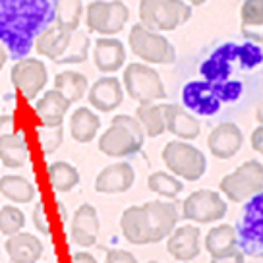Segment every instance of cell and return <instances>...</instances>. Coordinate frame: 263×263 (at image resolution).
I'll use <instances>...</instances> for the list:
<instances>
[{
    "label": "cell",
    "mask_w": 263,
    "mask_h": 263,
    "mask_svg": "<svg viewBox=\"0 0 263 263\" xmlns=\"http://www.w3.org/2000/svg\"><path fill=\"white\" fill-rule=\"evenodd\" d=\"M25 224V215L16 205H4L0 209V232L4 236H14L22 232Z\"/></svg>",
    "instance_id": "cell-34"
},
{
    "label": "cell",
    "mask_w": 263,
    "mask_h": 263,
    "mask_svg": "<svg viewBox=\"0 0 263 263\" xmlns=\"http://www.w3.org/2000/svg\"><path fill=\"white\" fill-rule=\"evenodd\" d=\"M124 87L140 105H151L159 99H166V89L159 72L140 62L128 64L124 70Z\"/></svg>",
    "instance_id": "cell-9"
},
{
    "label": "cell",
    "mask_w": 263,
    "mask_h": 263,
    "mask_svg": "<svg viewBox=\"0 0 263 263\" xmlns=\"http://www.w3.org/2000/svg\"><path fill=\"white\" fill-rule=\"evenodd\" d=\"M143 138H145V130L138 118L128 115H116L110 128L99 138V149L101 153L115 159L132 157L141 149Z\"/></svg>",
    "instance_id": "cell-4"
},
{
    "label": "cell",
    "mask_w": 263,
    "mask_h": 263,
    "mask_svg": "<svg viewBox=\"0 0 263 263\" xmlns=\"http://www.w3.org/2000/svg\"><path fill=\"white\" fill-rule=\"evenodd\" d=\"M229 211L227 201L213 190H197L190 194L182 203V219L199 224L221 221Z\"/></svg>",
    "instance_id": "cell-13"
},
{
    "label": "cell",
    "mask_w": 263,
    "mask_h": 263,
    "mask_svg": "<svg viewBox=\"0 0 263 263\" xmlns=\"http://www.w3.org/2000/svg\"><path fill=\"white\" fill-rule=\"evenodd\" d=\"M163 161L174 176L188 182L199 180L207 171L205 155L186 141H168L163 149Z\"/></svg>",
    "instance_id": "cell-8"
},
{
    "label": "cell",
    "mask_w": 263,
    "mask_h": 263,
    "mask_svg": "<svg viewBox=\"0 0 263 263\" xmlns=\"http://www.w3.org/2000/svg\"><path fill=\"white\" fill-rule=\"evenodd\" d=\"M244 252L242 250H234V252H230V254H224V255H219V257H211V263H244Z\"/></svg>",
    "instance_id": "cell-38"
},
{
    "label": "cell",
    "mask_w": 263,
    "mask_h": 263,
    "mask_svg": "<svg viewBox=\"0 0 263 263\" xmlns=\"http://www.w3.org/2000/svg\"><path fill=\"white\" fill-rule=\"evenodd\" d=\"M180 213L173 201H147L140 207L141 246L157 244L168 238L174 227L178 224Z\"/></svg>",
    "instance_id": "cell-6"
},
{
    "label": "cell",
    "mask_w": 263,
    "mask_h": 263,
    "mask_svg": "<svg viewBox=\"0 0 263 263\" xmlns=\"http://www.w3.org/2000/svg\"><path fill=\"white\" fill-rule=\"evenodd\" d=\"M6 252L10 261L16 263H37L43 255V244L37 236L29 232H17L6 240Z\"/></svg>",
    "instance_id": "cell-23"
},
{
    "label": "cell",
    "mask_w": 263,
    "mask_h": 263,
    "mask_svg": "<svg viewBox=\"0 0 263 263\" xmlns=\"http://www.w3.org/2000/svg\"><path fill=\"white\" fill-rule=\"evenodd\" d=\"M192 17L184 0H140L141 25L151 31H173Z\"/></svg>",
    "instance_id": "cell-7"
},
{
    "label": "cell",
    "mask_w": 263,
    "mask_h": 263,
    "mask_svg": "<svg viewBox=\"0 0 263 263\" xmlns=\"http://www.w3.org/2000/svg\"><path fill=\"white\" fill-rule=\"evenodd\" d=\"M72 263H99V261L91 254H87V252H78L72 257Z\"/></svg>",
    "instance_id": "cell-41"
},
{
    "label": "cell",
    "mask_w": 263,
    "mask_h": 263,
    "mask_svg": "<svg viewBox=\"0 0 263 263\" xmlns=\"http://www.w3.org/2000/svg\"><path fill=\"white\" fill-rule=\"evenodd\" d=\"M234 230L244 255L263 259V190L244 201Z\"/></svg>",
    "instance_id": "cell-5"
},
{
    "label": "cell",
    "mask_w": 263,
    "mask_h": 263,
    "mask_svg": "<svg viewBox=\"0 0 263 263\" xmlns=\"http://www.w3.org/2000/svg\"><path fill=\"white\" fill-rule=\"evenodd\" d=\"M163 115L166 130L182 140H196L201 132V122L176 103H164Z\"/></svg>",
    "instance_id": "cell-19"
},
{
    "label": "cell",
    "mask_w": 263,
    "mask_h": 263,
    "mask_svg": "<svg viewBox=\"0 0 263 263\" xmlns=\"http://www.w3.org/2000/svg\"><path fill=\"white\" fill-rule=\"evenodd\" d=\"M29 155L27 140L22 132H12L0 138V161L8 168L24 166Z\"/></svg>",
    "instance_id": "cell-24"
},
{
    "label": "cell",
    "mask_w": 263,
    "mask_h": 263,
    "mask_svg": "<svg viewBox=\"0 0 263 263\" xmlns=\"http://www.w3.org/2000/svg\"><path fill=\"white\" fill-rule=\"evenodd\" d=\"M57 211H58V217H60L62 221H66V217H68V213H66L64 203H60V201H57Z\"/></svg>",
    "instance_id": "cell-43"
},
{
    "label": "cell",
    "mask_w": 263,
    "mask_h": 263,
    "mask_svg": "<svg viewBox=\"0 0 263 263\" xmlns=\"http://www.w3.org/2000/svg\"><path fill=\"white\" fill-rule=\"evenodd\" d=\"M10 263H16V261H10Z\"/></svg>",
    "instance_id": "cell-47"
},
{
    "label": "cell",
    "mask_w": 263,
    "mask_h": 263,
    "mask_svg": "<svg viewBox=\"0 0 263 263\" xmlns=\"http://www.w3.org/2000/svg\"><path fill=\"white\" fill-rule=\"evenodd\" d=\"M70 236L78 246L89 248L97 242L99 236V215L97 209L91 203H83L78 207L72 221V230Z\"/></svg>",
    "instance_id": "cell-21"
},
{
    "label": "cell",
    "mask_w": 263,
    "mask_h": 263,
    "mask_svg": "<svg viewBox=\"0 0 263 263\" xmlns=\"http://www.w3.org/2000/svg\"><path fill=\"white\" fill-rule=\"evenodd\" d=\"M263 64V50L254 43H222L201 62L199 80L222 105H234L246 95Z\"/></svg>",
    "instance_id": "cell-1"
},
{
    "label": "cell",
    "mask_w": 263,
    "mask_h": 263,
    "mask_svg": "<svg viewBox=\"0 0 263 263\" xmlns=\"http://www.w3.org/2000/svg\"><path fill=\"white\" fill-rule=\"evenodd\" d=\"M136 116L140 124L143 126V130L151 138H159L161 134L166 132V124H164V115H163V105H140L136 110Z\"/></svg>",
    "instance_id": "cell-31"
},
{
    "label": "cell",
    "mask_w": 263,
    "mask_h": 263,
    "mask_svg": "<svg viewBox=\"0 0 263 263\" xmlns=\"http://www.w3.org/2000/svg\"><path fill=\"white\" fill-rule=\"evenodd\" d=\"M105 263H138V259H136V255L126 250H110Z\"/></svg>",
    "instance_id": "cell-37"
},
{
    "label": "cell",
    "mask_w": 263,
    "mask_h": 263,
    "mask_svg": "<svg viewBox=\"0 0 263 263\" xmlns=\"http://www.w3.org/2000/svg\"><path fill=\"white\" fill-rule=\"evenodd\" d=\"M147 186L153 194H159L168 199H174L178 194H182V188H184L182 180H178L173 173H163V171L151 174L147 178Z\"/></svg>",
    "instance_id": "cell-33"
},
{
    "label": "cell",
    "mask_w": 263,
    "mask_h": 263,
    "mask_svg": "<svg viewBox=\"0 0 263 263\" xmlns=\"http://www.w3.org/2000/svg\"><path fill=\"white\" fill-rule=\"evenodd\" d=\"M130 49L134 50V54H138L151 64H173L176 60V50L173 43L164 35L151 31L141 24H136L132 27Z\"/></svg>",
    "instance_id": "cell-11"
},
{
    "label": "cell",
    "mask_w": 263,
    "mask_h": 263,
    "mask_svg": "<svg viewBox=\"0 0 263 263\" xmlns=\"http://www.w3.org/2000/svg\"><path fill=\"white\" fill-rule=\"evenodd\" d=\"M47 176H49V184L52 186V190L58 194H68L80 184L78 168L74 164L66 163V161L50 163L49 168H47Z\"/></svg>",
    "instance_id": "cell-27"
},
{
    "label": "cell",
    "mask_w": 263,
    "mask_h": 263,
    "mask_svg": "<svg viewBox=\"0 0 263 263\" xmlns=\"http://www.w3.org/2000/svg\"><path fill=\"white\" fill-rule=\"evenodd\" d=\"M147 263H159V261H147Z\"/></svg>",
    "instance_id": "cell-46"
},
{
    "label": "cell",
    "mask_w": 263,
    "mask_h": 263,
    "mask_svg": "<svg viewBox=\"0 0 263 263\" xmlns=\"http://www.w3.org/2000/svg\"><path fill=\"white\" fill-rule=\"evenodd\" d=\"M87 99L93 107L101 112H110L122 105L124 101V89L120 82L112 76H105L91 85Z\"/></svg>",
    "instance_id": "cell-18"
},
{
    "label": "cell",
    "mask_w": 263,
    "mask_h": 263,
    "mask_svg": "<svg viewBox=\"0 0 263 263\" xmlns=\"http://www.w3.org/2000/svg\"><path fill=\"white\" fill-rule=\"evenodd\" d=\"M10 80L25 101H33L49 82V70L39 58H22L10 70Z\"/></svg>",
    "instance_id": "cell-14"
},
{
    "label": "cell",
    "mask_w": 263,
    "mask_h": 263,
    "mask_svg": "<svg viewBox=\"0 0 263 263\" xmlns=\"http://www.w3.org/2000/svg\"><path fill=\"white\" fill-rule=\"evenodd\" d=\"M89 37L83 31H68L57 24H50L35 39L37 52L54 64H83L89 58Z\"/></svg>",
    "instance_id": "cell-3"
},
{
    "label": "cell",
    "mask_w": 263,
    "mask_h": 263,
    "mask_svg": "<svg viewBox=\"0 0 263 263\" xmlns=\"http://www.w3.org/2000/svg\"><path fill=\"white\" fill-rule=\"evenodd\" d=\"M0 194L14 203H29L35 197V186L25 176L6 174L0 178Z\"/></svg>",
    "instance_id": "cell-29"
},
{
    "label": "cell",
    "mask_w": 263,
    "mask_h": 263,
    "mask_svg": "<svg viewBox=\"0 0 263 263\" xmlns=\"http://www.w3.org/2000/svg\"><path fill=\"white\" fill-rule=\"evenodd\" d=\"M70 101L58 89H49L41 95V99L35 103V115L39 118L41 126L57 128L64 124V116L70 108Z\"/></svg>",
    "instance_id": "cell-20"
},
{
    "label": "cell",
    "mask_w": 263,
    "mask_h": 263,
    "mask_svg": "<svg viewBox=\"0 0 263 263\" xmlns=\"http://www.w3.org/2000/svg\"><path fill=\"white\" fill-rule=\"evenodd\" d=\"M6 60H8V52H6V49H4V47H2V43H0V70L4 68Z\"/></svg>",
    "instance_id": "cell-42"
},
{
    "label": "cell",
    "mask_w": 263,
    "mask_h": 263,
    "mask_svg": "<svg viewBox=\"0 0 263 263\" xmlns=\"http://www.w3.org/2000/svg\"><path fill=\"white\" fill-rule=\"evenodd\" d=\"M37 141H39L43 155H52L64 141V128L62 126H57V128L39 126L37 128Z\"/></svg>",
    "instance_id": "cell-35"
},
{
    "label": "cell",
    "mask_w": 263,
    "mask_h": 263,
    "mask_svg": "<svg viewBox=\"0 0 263 263\" xmlns=\"http://www.w3.org/2000/svg\"><path fill=\"white\" fill-rule=\"evenodd\" d=\"M83 14L82 0H57V17L54 24L60 25L62 29L76 31L80 27Z\"/></svg>",
    "instance_id": "cell-32"
},
{
    "label": "cell",
    "mask_w": 263,
    "mask_h": 263,
    "mask_svg": "<svg viewBox=\"0 0 263 263\" xmlns=\"http://www.w3.org/2000/svg\"><path fill=\"white\" fill-rule=\"evenodd\" d=\"M136 173L130 163H115L103 168L95 178V190L99 194H122L134 186Z\"/></svg>",
    "instance_id": "cell-17"
},
{
    "label": "cell",
    "mask_w": 263,
    "mask_h": 263,
    "mask_svg": "<svg viewBox=\"0 0 263 263\" xmlns=\"http://www.w3.org/2000/svg\"><path fill=\"white\" fill-rule=\"evenodd\" d=\"M14 132V116L12 115H2L0 116V138L12 134Z\"/></svg>",
    "instance_id": "cell-40"
},
{
    "label": "cell",
    "mask_w": 263,
    "mask_h": 263,
    "mask_svg": "<svg viewBox=\"0 0 263 263\" xmlns=\"http://www.w3.org/2000/svg\"><path fill=\"white\" fill-rule=\"evenodd\" d=\"M87 78L80 72H60L54 78V89H58L70 103H76L87 91Z\"/></svg>",
    "instance_id": "cell-30"
},
{
    "label": "cell",
    "mask_w": 263,
    "mask_h": 263,
    "mask_svg": "<svg viewBox=\"0 0 263 263\" xmlns=\"http://www.w3.org/2000/svg\"><path fill=\"white\" fill-rule=\"evenodd\" d=\"M205 250L211 254V257H219V255L238 250V240H236L234 227H230V224L213 227L205 236Z\"/></svg>",
    "instance_id": "cell-26"
},
{
    "label": "cell",
    "mask_w": 263,
    "mask_h": 263,
    "mask_svg": "<svg viewBox=\"0 0 263 263\" xmlns=\"http://www.w3.org/2000/svg\"><path fill=\"white\" fill-rule=\"evenodd\" d=\"M201 230L194 224L178 227L166 240V252L178 261H194L199 255Z\"/></svg>",
    "instance_id": "cell-16"
},
{
    "label": "cell",
    "mask_w": 263,
    "mask_h": 263,
    "mask_svg": "<svg viewBox=\"0 0 263 263\" xmlns=\"http://www.w3.org/2000/svg\"><path fill=\"white\" fill-rule=\"evenodd\" d=\"M33 224H35V229L43 232V234H50V222H49V217H47V209H45V203H37L35 209H33Z\"/></svg>",
    "instance_id": "cell-36"
},
{
    "label": "cell",
    "mask_w": 263,
    "mask_h": 263,
    "mask_svg": "<svg viewBox=\"0 0 263 263\" xmlns=\"http://www.w3.org/2000/svg\"><path fill=\"white\" fill-rule=\"evenodd\" d=\"M240 16H242V33H244V37L261 43L263 0H244Z\"/></svg>",
    "instance_id": "cell-28"
},
{
    "label": "cell",
    "mask_w": 263,
    "mask_h": 263,
    "mask_svg": "<svg viewBox=\"0 0 263 263\" xmlns=\"http://www.w3.org/2000/svg\"><path fill=\"white\" fill-rule=\"evenodd\" d=\"M130 17V10L122 0H93L85 8V24L89 31H97L105 37L122 31Z\"/></svg>",
    "instance_id": "cell-12"
},
{
    "label": "cell",
    "mask_w": 263,
    "mask_h": 263,
    "mask_svg": "<svg viewBox=\"0 0 263 263\" xmlns=\"http://www.w3.org/2000/svg\"><path fill=\"white\" fill-rule=\"evenodd\" d=\"M255 116H257V120H259V124H263V97H261V101H259V105H257Z\"/></svg>",
    "instance_id": "cell-44"
},
{
    "label": "cell",
    "mask_w": 263,
    "mask_h": 263,
    "mask_svg": "<svg viewBox=\"0 0 263 263\" xmlns=\"http://www.w3.org/2000/svg\"><path fill=\"white\" fill-rule=\"evenodd\" d=\"M244 143V136L242 130L234 122H221L215 126L213 132L209 134V151L213 153L217 159H230L240 151Z\"/></svg>",
    "instance_id": "cell-15"
},
{
    "label": "cell",
    "mask_w": 263,
    "mask_h": 263,
    "mask_svg": "<svg viewBox=\"0 0 263 263\" xmlns=\"http://www.w3.org/2000/svg\"><path fill=\"white\" fill-rule=\"evenodd\" d=\"M252 147L257 151L259 155H263V124H259L254 132H252Z\"/></svg>",
    "instance_id": "cell-39"
},
{
    "label": "cell",
    "mask_w": 263,
    "mask_h": 263,
    "mask_svg": "<svg viewBox=\"0 0 263 263\" xmlns=\"http://www.w3.org/2000/svg\"><path fill=\"white\" fill-rule=\"evenodd\" d=\"M95 66H97L99 72H105V74H112L118 72L124 66L126 60V49H124V43L112 37H101L95 41Z\"/></svg>",
    "instance_id": "cell-22"
},
{
    "label": "cell",
    "mask_w": 263,
    "mask_h": 263,
    "mask_svg": "<svg viewBox=\"0 0 263 263\" xmlns=\"http://www.w3.org/2000/svg\"><path fill=\"white\" fill-rule=\"evenodd\" d=\"M54 17L57 0H0V43L14 60H22Z\"/></svg>",
    "instance_id": "cell-2"
},
{
    "label": "cell",
    "mask_w": 263,
    "mask_h": 263,
    "mask_svg": "<svg viewBox=\"0 0 263 263\" xmlns=\"http://www.w3.org/2000/svg\"><path fill=\"white\" fill-rule=\"evenodd\" d=\"M99 128H101V118L91 108L80 107L78 110H74L72 120H70V132L76 141L89 143L97 136Z\"/></svg>",
    "instance_id": "cell-25"
},
{
    "label": "cell",
    "mask_w": 263,
    "mask_h": 263,
    "mask_svg": "<svg viewBox=\"0 0 263 263\" xmlns=\"http://www.w3.org/2000/svg\"><path fill=\"white\" fill-rule=\"evenodd\" d=\"M263 190V164L255 159L242 163L221 180V192L232 203H244Z\"/></svg>",
    "instance_id": "cell-10"
},
{
    "label": "cell",
    "mask_w": 263,
    "mask_h": 263,
    "mask_svg": "<svg viewBox=\"0 0 263 263\" xmlns=\"http://www.w3.org/2000/svg\"><path fill=\"white\" fill-rule=\"evenodd\" d=\"M188 2H190V4H194V6H201L205 0H188Z\"/></svg>",
    "instance_id": "cell-45"
}]
</instances>
